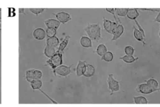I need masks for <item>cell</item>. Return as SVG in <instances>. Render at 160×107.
Wrapping results in <instances>:
<instances>
[{
  "label": "cell",
  "instance_id": "28",
  "mask_svg": "<svg viewBox=\"0 0 160 107\" xmlns=\"http://www.w3.org/2000/svg\"><path fill=\"white\" fill-rule=\"evenodd\" d=\"M45 9L44 8H33V9H29L30 12H31L32 14L38 16L39 15L43 13L45 11Z\"/></svg>",
  "mask_w": 160,
  "mask_h": 107
},
{
  "label": "cell",
  "instance_id": "2",
  "mask_svg": "<svg viewBox=\"0 0 160 107\" xmlns=\"http://www.w3.org/2000/svg\"><path fill=\"white\" fill-rule=\"evenodd\" d=\"M63 63V54L57 51L55 54L46 62L47 66L51 67V68L55 69Z\"/></svg>",
  "mask_w": 160,
  "mask_h": 107
},
{
  "label": "cell",
  "instance_id": "25",
  "mask_svg": "<svg viewBox=\"0 0 160 107\" xmlns=\"http://www.w3.org/2000/svg\"><path fill=\"white\" fill-rule=\"evenodd\" d=\"M134 101L136 104H148V101L147 99L142 96H138L134 97Z\"/></svg>",
  "mask_w": 160,
  "mask_h": 107
},
{
  "label": "cell",
  "instance_id": "34",
  "mask_svg": "<svg viewBox=\"0 0 160 107\" xmlns=\"http://www.w3.org/2000/svg\"><path fill=\"white\" fill-rule=\"evenodd\" d=\"M154 22L160 23V12H159V13L158 14L156 17L154 18Z\"/></svg>",
  "mask_w": 160,
  "mask_h": 107
},
{
  "label": "cell",
  "instance_id": "31",
  "mask_svg": "<svg viewBox=\"0 0 160 107\" xmlns=\"http://www.w3.org/2000/svg\"><path fill=\"white\" fill-rule=\"evenodd\" d=\"M125 53L128 55H133L134 52V49L132 46L128 45L125 48Z\"/></svg>",
  "mask_w": 160,
  "mask_h": 107
},
{
  "label": "cell",
  "instance_id": "40",
  "mask_svg": "<svg viewBox=\"0 0 160 107\" xmlns=\"http://www.w3.org/2000/svg\"><path fill=\"white\" fill-rule=\"evenodd\" d=\"M159 35H160V33H159Z\"/></svg>",
  "mask_w": 160,
  "mask_h": 107
},
{
  "label": "cell",
  "instance_id": "37",
  "mask_svg": "<svg viewBox=\"0 0 160 107\" xmlns=\"http://www.w3.org/2000/svg\"><path fill=\"white\" fill-rule=\"evenodd\" d=\"M2 17V13L1 12H0V19H1Z\"/></svg>",
  "mask_w": 160,
  "mask_h": 107
},
{
  "label": "cell",
  "instance_id": "39",
  "mask_svg": "<svg viewBox=\"0 0 160 107\" xmlns=\"http://www.w3.org/2000/svg\"><path fill=\"white\" fill-rule=\"evenodd\" d=\"M1 11H2V9H1V8H0V12H1Z\"/></svg>",
  "mask_w": 160,
  "mask_h": 107
},
{
  "label": "cell",
  "instance_id": "5",
  "mask_svg": "<svg viewBox=\"0 0 160 107\" xmlns=\"http://www.w3.org/2000/svg\"><path fill=\"white\" fill-rule=\"evenodd\" d=\"M103 26L106 32L110 34H113L118 26V24L116 22H111L108 19L103 17Z\"/></svg>",
  "mask_w": 160,
  "mask_h": 107
},
{
  "label": "cell",
  "instance_id": "10",
  "mask_svg": "<svg viewBox=\"0 0 160 107\" xmlns=\"http://www.w3.org/2000/svg\"><path fill=\"white\" fill-rule=\"evenodd\" d=\"M95 72V68L92 65L86 64L83 75L87 78H91L94 75Z\"/></svg>",
  "mask_w": 160,
  "mask_h": 107
},
{
  "label": "cell",
  "instance_id": "33",
  "mask_svg": "<svg viewBox=\"0 0 160 107\" xmlns=\"http://www.w3.org/2000/svg\"><path fill=\"white\" fill-rule=\"evenodd\" d=\"M140 11H151V12H160V9H139Z\"/></svg>",
  "mask_w": 160,
  "mask_h": 107
},
{
  "label": "cell",
  "instance_id": "13",
  "mask_svg": "<svg viewBox=\"0 0 160 107\" xmlns=\"http://www.w3.org/2000/svg\"><path fill=\"white\" fill-rule=\"evenodd\" d=\"M80 44L84 48H91L92 47V41L89 37L82 36L80 40Z\"/></svg>",
  "mask_w": 160,
  "mask_h": 107
},
{
  "label": "cell",
  "instance_id": "27",
  "mask_svg": "<svg viewBox=\"0 0 160 107\" xmlns=\"http://www.w3.org/2000/svg\"><path fill=\"white\" fill-rule=\"evenodd\" d=\"M128 9H120V8H116L115 9V12L118 16H123L125 17L126 16Z\"/></svg>",
  "mask_w": 160,
  "mask_h": 107
},
{
  "label": "cell",
  "instance_id": "16",
  "mask_svg": "<svg viewBox=\"0 0 160 107\" xmlns=\"http://www.w3.org/2000/svg\"><path fill=\"white\" fill-rule=\"evenodd\" d=\"M133 27H134V37L135 38L136 40L142 42L143 46L147 45V44L144 42V37L141 32L138 29H137L134 26H133Z\"/></svg>",
  "mask_w": 160,
  "mask_h": 107
},
{
  "label": "cell",
  "instance_id": "15",
  "mask_svg": "<svg viewBox=\"0 0 160 107\" xmlns=\"http://www.w3.org/2000/svg\"><path fill=\"white\" fill-rule=\"evenodd\" d=\"M59 43L58 38L56 36L52 38H48L46 40V45L54 47L55 49L58 46Z\"/></svg>",
  "mask_w": 160,
  "mask_h": 107
},
{
  "label": "cell",
  "instance_id": "22",
  "mask_svg": "<svg viewBox=\"0 0 160 107\" xmlns=\"http://www.w3.org/2000/svg\"><path fill=\"white\" fill-rule=\"evenodd\" d=\"M107 52V48L105 44H100L97 46L96 53L99 56L102 57Z\"/></svg>",
  "mask_w": 160,
  "mask_h": 107
},
{
  "label": "cell",
  "instance_id": "20",
  "mask_svg": "<svg viewBox=\"0 0 160 107\" xmlns=\"http://www.w3.org/2000/svg\"><path fill=\"white\" fill-rule=\"evenodd\" d=\"M31 86L33 91H35V90H40L43 86V82L41 79L34 80L31 83Z\"/></svg>",
  "mask_w": 160,
  "mask_h": 107
},
{
  "label": "cell",
  "instance_id": "29",
  "mask_svg": "<svg viewBox=\"0 0 160 107\" xmlns=\"http://www.w3.org/2000/svg\"><path fill=\"white\" fill-rule=\"evenodd\" d=\"M45 32H46V36L48 38H52L55 36L57 33V30L54 29L47 28Z\"/></svg>",
  "mask_w": 160,
  "mask_h": 107
},
{
  "label": "cell",
  "instance_id": "36",
  "mask_svg": "<svg viewBox=\"0 0 160 107\" xmlns=\"http://www.w3.org/2000/svg\"><path fill=\"white\" fill-rule=\"evenodd\" d=\"M2 29V19H0V30H1Z\"/></svg>",
  "mask_w": 160,
  "mask_h": 107
},
{
  "label": "cell",
  "instance_id": "35",
  "mask_svg": "<svg viewBox=\"0 0 160 107\" xmlns=\"http://www.w3.org/2000/svg\"><path fill=\"white\" fill-rule=\"evenodd\" d=\"M19 14H23L26 15V13H25V9H19Z\"/></svg>",
  "mask_w": 160,
  "mask_h": 107
},
{
  "label": "cell",
  "instance_id": "38",
  "mask_svg": "<svg viewBox=\"0 0 160 107\" xmlns=\"http://www.w3.org/2000/svg\"><path fill=\"white\" fill-rule=\"evenodd\" d=\"M1 34V30H0V35Z\"/></svg>",
  "mask_w": 160,
  "mask_h": 107
},
{
  "label": "cell",
  "instance_id": "4",
  "mask_svg": "<svg viewBox=\"0 0 160 107\" xmlns=\"http://www.w3.org/2000/svg\"><path fill=\"white\" fill-rule=\"evenodd\" d=\"M108 88L111 91V95H112L114 92H118L120 90V83L113 78V75L110 74L109 75L107 79Z\"/></svg>",
  "mask_w": 160,
  "mask_h": 107
},
{
  "label": "cell",
  "instance_id": "23",
  "mask_svg": "<svg viewBox=\"0 0 160 107\" xmlns=\"http://www.w3.org/2000/svg\"><path fill=\"white\" fill-rule=\"evenodd\" d=\"M106 11L113 15V17H114L115 21H116V23L118 24V25L121 24V21L120 19L119 18L118 15L116 14V12H115V9H113V8H106Z\"/></svg>",
  "mask_w": 160,
  "mask_h": 107
},
{
  "label": "cell",
  "instance_id": "7",
  "mask_svg": "<svg viewBox=\"0 0 160 107\" xmlns=\"http://www.w3.org/2000/svg\"><path fill=\"white\" fill-rule=\"evenodd\" d=\"M55 16L57 20L61 24H64L68 23L72 19L71 16L68 13L65 12H61L56 14H53Z\"/></svg>",
  "mask_w": 160,
  "mask_h": 107
},
{
  "label": "cell",
  "instance_id": "30",
  "mask_svg": "<svg viewBox=\"0 0 160 107\" xmlns=\"http://www.w3.org/2000/svg\"><path fill=\"white\" fill-rule=\"evenodd\" d=\"M33 74H34V80H40L41 79L43 76L42 72L39 70L34 69Z\"/></svg>",
  "mask_w": 160,
  "mask_h": 107
},
{
  "label": "cell",
  "instance_id": "12",
  "mask_svg": "<svg viewBox=\"0 0 160 107\" xmlns=\"http://www.w3.org/2000/svg\"><path fill=\"white\" fill-rule=\"evenodd\" d=\"M86 65V61H81L79 60L76 67V75L78 77H80L83 75L84 69Z\"/></svg>",
  "mask_w": 160,
  "mask_h": 107
},
{
  "label": "cell",
  "instance_id": "32",
  "mask_svg": "<svg viewBox=\"0 0 160 107\" xmlns=\"http://www.w3.org/2000/svg\"><path fill=\"white\" fill-rule=\"evenodd\" d=\"M137 26L138 27V30H139V31L141 32V33H142V35H143V37H145V31H144V30L142 28V27L140 25H139V23L137 21L136 19L134 20Z\"/></svg>",
  "mask_w": 160,
  "mask_h": 107
},
{
  "label": "cell",
  "instance_id": "18",
  "mask_svg": "<svg viewBox=\"0 0 160 107\" xmlns=\"http://www.w3.org/2000/svg\"><path fill=\"white\" fill-rule=\"evenodd\" d=\"M56 53V49L49 45H46L44 50V54L47 57L51 58Z\"/></svg>",
  "mask_w": 160,
  "mask_h": 107
},
{
  "label": "cell",
  "instance_id": "14",
  "mask_svg": "<svg viewBox=\"0 0 160 107\" xmlns=\"http://www.w3.org/2000/svg\"><path fill=\"white\" fill-rule=\"evenodd\" d=\"M139 13L138 12L137 9H128L126 16L131 20H135L139 16Z\"/></svg>",
  "mask_w": 160,
  "mask_h": 107
},
{
  "label": "cell",
  "instance_id": "19",
  "mask_svg": "<svg viewBox=\"0 0 160 107\" xmlns=\"http://www.w3.org/2000/svg\"><path fill=\"white\" fill-rule=\"evenodd\" d=\"M146 83L151 87L153 89H155V90H160V88H158V82L157 81L153 78H151L147 81H145Z\"/></svg>",
  "mask_w": 160,
  "mask_h": 107
},
{
  "label": "cell",
  "instance_id": "3",
  "mask_svg": "<svg viewBox=\"0 0 160 107\" xmlns=\"http://www.w3.org/2000/svg\"><path fill=\"white\" fill-rule=\"evenodd\" d=\"M73 65L70 66H65V65H60L54 70V73L55 76L57 75L63 77H67L70 73H72L71 67Z\"/></svg>",
  "mask_w": 160,
  "mask_h": 107
},
{
  "label": "cell",
  "instance_id": "9",
  "mask_svg": "<svg viewBox=\"0 0 160 107\" xmlns=\"http://www.w3.org/2000/svg\"><path fill=\"white\" fill-rule=\"evenodd\" d=\"M45 26L47 28H53L57 30L60 26L61 23L56 19H49L44 21Z\"/></svg>",
  "mask_w": 160,
  "mask_h": 107
},
{
  "label": "cell",
  "instance_id": "24",
  "mask_svg": "<svg viewBox=\"0 0 160 107\" xmlns=\"http://www.w3.org/2000/svg\"><path fill=\"white\" fill-rule=\"evenodd\" d=\"M114 58L113 54L111 52H107L101 58V59L107 62H111Z\"/></svg>",
  "mask_w": 160,
  "mask_h": 107
},
{
  "label": "cell",
  "instance_id": "11",
  "mask_svg": "<svg viewBox=\"0 0 160 107\" xmlns=\"http://www.w3.org/2000/svg\"><path fill=\"white\" fill-rule=\"evenodd\" d=\"M124 31V28L123 26L122 25H118L117 28L112 34L113 37L111 39V41H114L117 40L122 35Z\"/></svg>",
  "mask_w": 160,
  "mask_h": 107
},
{
  "label": "cell",
  "instance_id": "8",
  "mask_svg": "<svg viewBox=\"0 0 160 107\" xmlns=\"http://www.w3.org/2000/svg\"><path fill=\"white\" fill-rule=\"evenodd\" d=\"M34 39L38 40H42L46 37V32L43 29L38 28L36 29L33 32Z\"/></svg>",
  "mask_w": 160,
  "mask_h": 107
},
{
  "label": "cell",
  "instance_id": "21",
  "mask_svg": "<svg viewBox=\"0 0 160 107\" xmlns=\"http://www.w3.org/2000/svg\"><path fill=\"white\" fill-rule=\"evenodd\" d=\"M138 59V57L135 58L133 55H126L120 58V59L123 60L125 63H133Z\"/></svg>",
  "mask_w": 160,
  "mask_h": 107
},
{
  "label": "cell",
  "instance_id": "1",
  "mask_svg": "<svg viewBox=\"0 0 160 107\" xmlns=\"http://www.w3.org/2000/svg\"><path fill=\"white\" fill-rule=\"evenodd\" d=\"M84 31L92 40L98 42L103 39L101 36V28L99 24H88Z\"/></svg>",
  "mask_w": 160,
  "mask_h": 107
},
{
  "label": "cell",
  "instance_id": "17",
  "mask_svg": "<svg viewBox=\"0 0 160 107\" xmlns=\"http://www.w3.org/2000/svg\"><path fill=\"white\" fill-rule=\"evenodd\" d=\"M70 38V36H69V35L66 36L65 39L63 40L62 42L60 43L59 48L58 50V51H57L58 52L61 53V54H63L64 50H65V48H66L67 45H68V44Z\"/></svg>",
  "mask_w": 160,
  "mask_h": 107
},
{
  "label": "cell",
  "instance_id": "6",
  "mask_svg": "<svg viewBox=\"0 0 160 107\" xmlns=\"http://www.w3.org/2000/svg\"><path fill=\"white\" fill-rule=\"evenodd\" d=\"M138 93L143 94H149L156 91H160V90H155L151 88L147 83L140 84L139 85L136 89Z\"/></svg>",
  "mask_w": 160,
  "mask_h": 107
},
{
  "label": "cell",
  "instance_id": "26",
  "mask_svg": "<svg viewBox=\"0 0 160 107\" xmlns=\"http://www.w3.org/2000/svg\"><path fill=\"white\" fill-rule=\"evenodd\" d=\"M33 71L34 69H30L26 72V79L28 82L31 83L34 80Z\"/></svg>",
  "mask_w": 160,
  "mask_h": 107
}]
</instances>
